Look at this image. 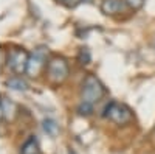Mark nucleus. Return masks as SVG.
<instances>
[{"instance_id":"1a4fd4ad","label":"nucleus","mask_w":155,"mask_h":154,"mask_svg":"<svg viewBox=\"0 0 155 154\" xmlns=\"http://www.w3.org/2000/svg\"><path fill=\"white\" fill-rule=\"evenodd\" d=\"M8 87L14 89V91H27V83H25L20 76H16V78H11L6 81Z\"/></svg>"},{"instance_id":"f8f14e48","label":"nucleus","mask_w":155,"mask_h":154,"mask_svg":"<svg viewBox=\"0 0 155 154\" xmlns=\"http://www.w3.org/2000/svg\"><path fill=\"white\" fill-rule=\"evenodd\" d=\"M92 109H93V106H92V104H87V103H81V106L78 108V111H79L81 115H88V114H92Z\"/></svg>"},{"instance_id":"ddd939ff","label":"nucleus","mask_w":155,"mask_h":154,"mask_svg":"<svg viewBox=\"0 0 155 154\" xmlns=\"http://www.w3.org/2000/svg\"><path fill=\"white\" fill-rule=\"evenodd\" d=\"M79 61H81V64H88L90 53H88L87 48H81V51H79Z\"/></svg>"},{"instance_id":"39448f33","label":"nucleus","mask_w":155,"mask_h":154,"mask_svg":"<svg viewBox=\"0 0 155 154\" xmlns=\"http://www.w3.org/2000/svg\"><path fill=\"white\" fill-rule=\"evenodd\" d=\"M45 58H47V48H45V47H39V48H36L33 53L30 55L27 73H28L30 76H36V75H39V72L42 70L44 64H45Z\"/></svg>"},{"instance_id":"4468645a","label":"nucleus","mask_w":155,"mask_h":154,"mask_svg":"<svg viewBox=\"0 0 155 154\" xmlns=\"http://www.w3.org/2000/svg\"><path fill=\"white\" fill-rule=\"evenodd\" d=\"M61 2H62L64 5H65L67 8H74V6L79 5V3L82 2V0H61Z\"/></svg>"},{"instance_id":"423d86ee","label":"nucleus","mask_w":155,"mask_h":154,"mask_svg":"<svg viewBox=\"0 0 155 154\" xmlns=\"http://www.w3.org/2000/svg\"><path fill=\"white\" fill-rule=\"evenodd\" d=\"M16 112H17V106L14 101H11L5 95L0 97V117L6 121H9L16 117Z\"/></svg>"},{"instance_id":"0eeeda50","label":"nucleus","mask_w":155,"mask_h":154,"mask_svg":"<svg viewBox=\"0 0 155 154\" xmlns=\"http://www.w3.org/2000/svg\"><path fill=\"white\" fill-rule=\"evenodd\" d=\"M126 6L124 0H102L101 3V11L104 12L106 16H113L121 12Z\"/></svg>"},{"instance_id":"9d476101","label":"nucleus","mask_w":155,"mask_h":154,"mask_svg":"<svg viewBox=\"0 0 155 154\" xmlns=\"http://www.w3.org/2000/svg\"><path fill=\"white\" fill-rule=\"evenodd\" d=\"M44 131L48 135H51V137H56L58 132H59V128H58V125L53 120H45L44 121Z\"/></svg>"},{"instance_id":"20e7f679","label":"nucleus","mask_w":155,"mask_h":154,"mask_svg":"<svg viewBox=\"0 0 155 154\" xmlns=\"http://www.w3.org/2000/svg\"><path fill=\"white\" fill-rule=\"evenodd\" d=\"M28 59H30V55L27 53L25 50H20V48H16V50H11L8 53V67L17 73V75H22V73H27V67H28Z\"/></svg>"},{"instance_id":"f03ea898","label":"nucleus","mask_w":155,"mask_h":154,"mask_svg":"<svg viewBox=\"0 0 155 154\" xmlns=\"http://www.w3.org/2000/svg\"><path fill=\"white\" fill-rule=\"evenodd\" d=\"M104 117L116 125H127L132 121L134 115H132V111L123 103L110 101L104 109Z\"/></svg>"},{"instance_id":"9b49d317","label":"nucleus","mask_w":155,"mask_h":154,"mask_svg":"<svg viewBox=\"0 0 155 154\" xmlns=\"http://www.w3.org/2000/svg\"><path fill=\"white\" fill-rule=\"evenodd\" d=\"M124 2H126V6H127V8L137 11V9H140L141 6L144 5L146 0H124Z\"/></svg>"},{"instance_id":"f257e3e1","label":"nucleus","mask_w":155,"mask_h":154,"mask_svg":"<svg viewBox=\"0 0 155 154\" xmlns=\"http://www.w3.org/2000/svg\"><path fill=\"white\" fill-rule=\"evenodd\" d=\"M106 91L102 83L96 78L95 75H87L82 83V91H81V100L87 104H96V103L104 97Z\"/></svg>"},{"instance_id":"7ed1b4c3","label":"nucleus","mask_w":155,"mask_h":154,"mask_svg":"<svg viewBox=\"0 0 155 154\" xmlns=\"http://www.w3.org/2000/svg\"><path fill=\"white\" fill-rule=\"evenodd\" d=\"M48 80L54 84H59L67 80L68 76V64L64 58H53L47 66Z\"/></svg>"},{"instance_id":"6e6552de","label":"nucleus","mask_w":155,"mask_h":154,"mask_svg":"<svg viewBox=\"0 0 155 154\" xmlns=\"http://www.w3.org/2000/svg\"><path fill=\"white\" fill-rule=\"evenodd\" d=\"M22 154H39V145L34 137H30L22 146Z\"/></svg>"}]
</instances>
